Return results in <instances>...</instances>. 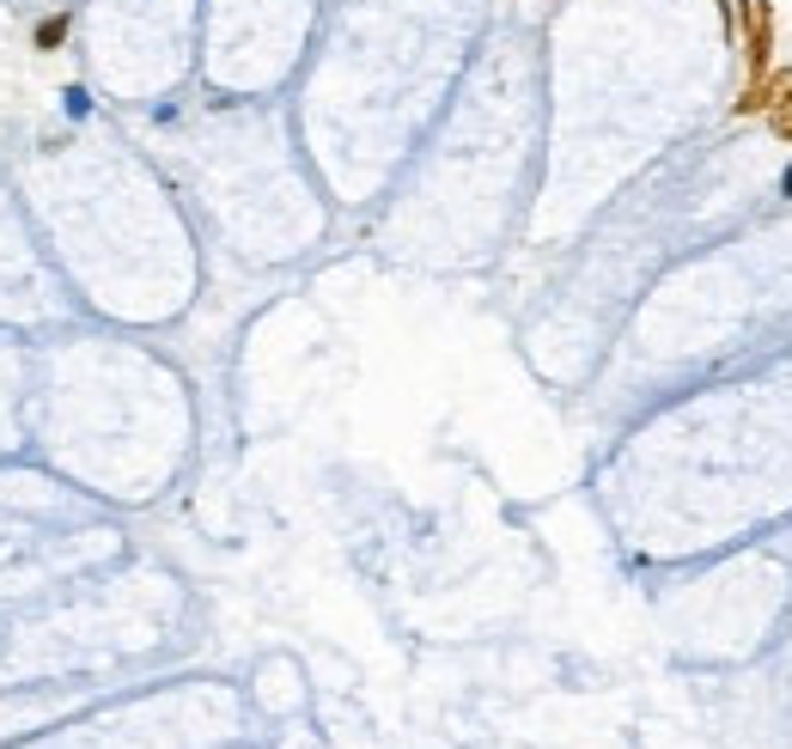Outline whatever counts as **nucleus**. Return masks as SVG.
Returning <instances> with one entry per match:
<instances>
[{
  "mask_svg": "<svg viewBox=\"0 0 792 749\" xmlns=\"http://www.w3.org/2000/svg\"><path fill=\"white\" fill-rule=\"evenodd\" d=\"M787 86H792V67H768L762 79H744L738 86V98H732V117L738 122H750V117H768V110L780 104V98H787Z\"/></svg>",
  "mask_w": 792,
  "mask_h": 749,
  "instance_id": "f03ea898",
  "label": "nucleus"
},
{
  "mask_svg": "<svg viewBox=\"0 0 792 749\" xmlns=\"http://www.w3.org/2000/svg\"><path fill=\"white\" fill-rule=\"evenodd\" d=\"M67 31H74V13H67V7H55V13L37 19V31H31V49H37V55H55V49L67 43Z\"/></svg>",
  "mask_w": 792,
  "mask_h": 749,
  "instance_id": "7ed1b4c3",
  "label": "nucleus"
},
{
  "mask_svg": "<svg viewBox=\"0 0 792 749\" xmlns=\"http://www.w3.org/2000/svg\"><path fill=\"white\" fill-rule=\"evenodd\" d=\"M86 110H92V104H86V92H79V86H67V117H86Z\"/></svg>",
  "mask_w": 792,
  "mask_h": 749,
  "instance_id": "39448f33",
  "label": "nucleus"
},
{
  "mask_svg": "<svg viewBox=\"0 0 792 749\" xmlns=\"http://www.w3.org/2000/svg\"><path fill=\"white\" fill-rule=\"evenodd\" d=\"M774 31H780L774 0H732V43L744 55V79H762L774 67Z\"/></svg>",
  "mask_w": 792,
  "mask_h": 749,
  "instance_id": "f257e3e1",
  "label": "nucleus"
},
{
  "mask_svg": "<svg viewBox=\"0 0 792 749\" xmlns=\"http://www.w3.org/2000/svg\"><path fill=\"white\" fill-rule=\"evenodd\" d=\"M762 122H768V134H774V141H787V146H792V86H787V98H780V104L768 110Z\"/></svg>",
  "mask_w": 792,
  "mask_h": 749,
  "instance_id": "20e7f679",
  "label": "nucleus"
}]
</instances>
